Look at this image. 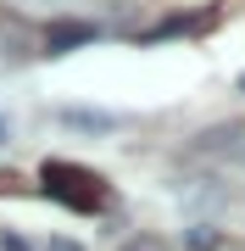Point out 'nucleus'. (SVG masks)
Wrapping results in <instances>:
<instances>
[{"label":"nucleus","instance_id":"4","mask_svg":"<svg viewBox=\"0 0 245 251\" xmlns=\"http://www.w3.org/2000/svg\"><path fill=\"white\" fill-rule=\"evenodd\" d=\"M62 123H78V128H117L111 112H62Z\"/></svg>","mask_w":245,"mask_h":251},{"label":"nucleus","instance_id":"1","mask_svg":"<svg viewBox=\"0 0 245 251\" xmlns=\"http://www.w3.org/2000/svg\"><path fill=\"white\" fill-rule=\"evenodd\" d=\"M39 179H45V196L67 201L73 212H95V206H106V190L89 168H78V162H45L39 168Z\"/></svg>","mask_w":245,"mask_h":251},{"label":"nucleus","instance_id":"10","mask_svg":"<svg viewBox=\"0 0 245 251\" xmlns=\"http://www.w3.org/2000/svg\"><path fill=\"white\" fill-rule=\"evenodd\" d=\"M240 90H245V78H240Z\"/></svg>","mask_w":245,"mask_h":251},{"label":"nucleus","instance_id":"6","mask_svg":"<svg viewBox=\"0 0 245 251\" xmlns=\"http://www.w3.org/2000/svg\"><path fill=\"white\" fill-rule=\"evenodd\" d=\"M0 251H28V240H17V234H0Z\"/></svg>","mask_w":245,"mask_h":251},{"label":"nucleus","instance_id":"3","mask_svg":"<svg viewBox=\"0 0 245 251\" xmlns=\"http://www.w3.org/2000/svg\"><path fill=\"white\" fill-rule=\"evenodd\" d=\"M206 151H218L234 168H245V134H206Z\"/></svg>","mask_w":245,"mask_h":251},{"label":"nucleus","instance_id":"8","mask_svg":"<svg viewBox=\"0 0 245 251\" xmlns=\"http://www.w3.org/2000/svg\"><path fill=\"white\" fill-rule=\"evenodd\" d=\"M123 251H151V246H123Z\"/></svg>","mask_w":245,"mask_h":251},{"label":"nucleus","instance_id":"2","mask_svg":"<svg viewBox=\"0 0 245 251\" xmlns=\"http://www.w3.org/2000/svg\"><path fill=\"white\" fill-rule=\"evenodd\" d=\"M89 39H100L95 23H56L50 34H45V50H50V56H67L73 45H89Z\"/></svg>","mask_w":245,"mask_h":251},{"label":"nucleus","instance_id":"7","mask_svg":"<svg viewBox=\"0 0 245 251\" xmlns=\"http://www.w3.org/2000/svg\"><path fill=\"white\" fill-rule=\"evenodd\" d=\"M50 251H78V246L73 240H50Z\"/></svg>","mask_w":245,"mask_h":251},{"label":"nucleus","instance_id":"9","mask_svg":"<svg viewBox=\"0 0 245 251\" xmlns=\"http://www.w3.org/2000/svg\"><path fill=\"white\" fill-rule=\"evenodd\" d=\"M0 140H6V123H0Z\"/></svg>","mask_w":245,"mask_h":251},{"label":"nucleus","instance_id":"5","mask_svg":"<svg viewBox=\"0 0 245 251\" xmlns=\"http://www.w3.org/2000/svg\"><path fill=\"white\" fill-rule=\"evenodd\" d=\"M190 246L195 251H218V234H212V229H190Z\"/></svg>","mask_w":245,"mask_h":251}]
</instances>
